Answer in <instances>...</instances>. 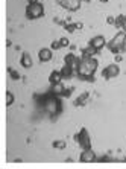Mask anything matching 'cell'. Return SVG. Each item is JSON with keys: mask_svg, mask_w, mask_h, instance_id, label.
Returning a JSON list of instances; mask_svg holds the SVG:
<instances>
[{"mask_svg": "<svg viewBox=\"0 0 126 169\" xmlns=\"http://www.w3.org/2000/svg\"><path fill=\"white\" fill-rule=\"evenodd\" d=\"M97 66H99V63H97L96 58H93V56H82V59L79 61L78 69H76L78 76L81 79H90V81H93V75L97 70Z\"/></svg>", "mask_w": 126, "mask_h": 169, "instance_id": "1", "label": "cell"}, {"mask_svg": "<svg viewBox=\"0 0 126 169\" xmlns=\"http://www.w3.org/2000/svg\"><path fill=\"white\" fill-rule=\"evenodd\" d=\"M107 46H108V49L112 54L123 52L125 50V46H126V32L125 31H120L109 43H107Z\"/></svg>", "mask_w": 126, "mask_h": 169, "instance_id": "2", "label": "cell"}, {"mask_svg": "<svg viewBox=\"0 0 126 169\" xmlns=\"http://www.w3.org/2000/svg\"><path fill=\"white\" fill-rule=\"evenodd\" d=\"M44 108L50 113V116L55 119V117H56V114H59V113H61L62 105H61V101H59L55 94L50 93V96H47V98L44 99Z\"/></svg>", "mask_w": 126, "mask_h": 169, "instance_id": "3", "label": "cell"}, {"mask_svg": "<svg viewBox=\"0 0 126 169\" xmlns=\"http://www.w3.org/2000/svg\"><path fill=\"white\" fill-rule=\"evenodd\" d=\"M44 15V6L36 2V3H29L26 6V17L29 20H35V19H40Z\"/></svg>", "mask_w": 126, "mask_h": 169, "instance_id": "4", "label": "cell"}, {"mask_svg": "<svg viewBox=\"0 0 126 169\" xmlns=\"http://www.w3.org/2000/svg\"><path fill=\"white\" fill-rule=\"evenodd\" d=\"M74 140H78V143L84 148V150H88L91 148V142H90V136H88V131L85 128H82L79 134L74 136Z\"/></svg>", "mask_w": 126, "mask_h": 169, "instance_id": "5", "label": "cell"}, {"mask_svg": "<svg viewBox=\"0 0 126 169\" xmlns=\"http://www.w3.org/2000/svg\"><path fill=\"white\" fill-rule=\"evenodd\" d=\"M119 73H120V67H119L117 64H109V66H107V67L103 69L102 76H103L105 79H109V78H116Z\"/></svg>", "mask_w": 126, "mask_h": 169, "instance_id": "6", "label": "cell"}, {"mask_svg": "<svg viewBox=\"0 0 126 169\" xmlns=\"http://www.w3.org/2000/svg\"><path fill=\"white\" fill-rule=\"evenodd\" d=\"M79 160H81L82 163H93V162H96V160H97V157H96L94 151L91 150V148H88V150H84L82 152H81Z\"/></svg>", "mask_w": 126, "mask_h": 169, "instance_id": "7", "label": "cell"}, {"mask_svg": "<svg viewBox=\"0 0 126 169\" xmlns=\"http://www.w3.org/2000/svg\"><path fill=\"white\" fill-rule=\"evenodd\" d=\"M90 46H93L94 49H97V50H100V49H103L105 46H107V40L103 35H97V37H93L90 40Z\"/></svg>", "mask_w": 126, "mask_h": 169, "instance_id": "8", "label": "cell"}, {"mask_svg": "<svg viewBox=\"0 0 126 169\" xmlns=\"http://www.w3.org/2000/svg\"><path fill=\"white\" fill-rule=\"evenodd\" d=\"M59 5H62L69 11H76L81 6V0H59Z\"/></svg>", "mask_w": 126, "mask_h": 169, "instance_id": "9", "label": "cell"}, {"mask_svg": "<svg viewBox=\"0 0 126 169\" xmlns=\"http://www.w3.org/2000/svg\"><path fill=\"white\" fill-rule=\"evenodd\" d=\"M38 59H40L41 63H47V61H50V59H52V49H49V47H43V49H40V52H38Z\"/></svg>", "mask_w": 126, "mask_h": 169, "instance_id": "10", "label": "cell"}, {"mask_svg": "<svg viewBox=\"0 0 126 169\" xmlns=\"http://www.w3.org/2000/svg\"><path fill=\"white\" fill-rule=\"evenodd\" d=\"M20 64L24 67V69H31L32 67V58L29 54H23L21 58H20Z\"/></svg>", "mask_w": 126, "mask_h": 169, "instance_id": "11", "label": "cell"}, {"mask_svg": "<svg viewBox=\"0 0 126 169\" xmlns=\"http://www.w3.org/2000/svg\"><path fill=\"white\" fill-rule=\"evenodd\" d=\"M64 92H65V89H64V85H62L61 82L53 84V85H52V89H50V93L55 94V96H62Z\"/></svg>", "mask_w": 126, "mask_h": 169, "instance_id": "12", "label": "cell"}, {"mask_svg": "<svg viewBox=\"0 0 126 169\" xmlns=\"http://www.w3.org/2000/svg\"><path fill=\"white\" fill-rule=\"evenodd\" d=\"M61 79H62V73L61 72H58V70H53L50 76H49V82L53 85V84H58V82H61Z\"/></svg>", "mask_w": 126, "mask_h": 169, "instance_id": "13", "label": "cell"}, {"mask_svg": "<svg viewBox=\"0 0 126 169\" xmlns=\"http://www.w3.org/2000/svg\"><path fill=\"white\" fill-rule=\"evenodd\" d=\"M61 73H62V78L69 79V78H72V76H73V73H74V69H73L72 66H67V64H64V67L61 69Z\"/></svg>", "mask_w": 126, "mask_h": 169, "instance_id": "14", "label": "cell"}, {"mask_svg": "<svg viewBox=\"0 0 126 169\" xmlns=\"http://www.w3.org/2000/svg\"><path fill=\"white\" fill-rule=\"evenodd\" d=\"M97 52H99V50H97V49H94L93 46H88L87 49H82V55H84V56H94Z\"/></svg>", "mask_w": 126, "mask_h": 169, "instance_id": "15", "label": "cell"}, {"mask_svg": "<svg viewBox=\"0 0 126 169\" xmlns=\"http://www.w3.org/2000/svg\"><path fill=\"white\" fill-rule=\"evenodd\" d=\"M87 98H88V93H82L81 96H79V98H78V99H76V101H74V105H76V107L82 105V104L87 101Z\"/></svg>", "mask_w": 126, "mask_h": 169, "instance_id": "16", "label": "cell"}, {"mask_svg": "<svg viewBox=\"0 0 126 169\" xmlns=\"http://www.w3.org/2000/svg\"><path fill=\"white\" fill-rule=\"evenodd\" d=\"M12 104H14V94L11 93V92H6V105L9 107Z\"/></svg>", "mask_w": 126, "mask_h": 169, "instance_id": "17", "label": "cell"}, {"mask_svg": "<svg viewBox=\"0 0 126 169\" xmlns=\"http://www.w3.org/2000/svg\"><path fill=\"white\" fill-rule=\"evenodd\" d=\"M53 146L58 148V150H64V148H65V142H64V140H55Z\"/></svg>", "mask_w": 126, "mask_h": 169, "instance_id": "18", "label": "cell"}, {"mask_svg": "<svg viewBox=\"0 0 126 169\" xmlns=\"http://www.w3.org/2000/svg\"><path fill=\"white\" fill-rule=\"evenodd\" d=\"M58 41H59V44H61V47H67V46H70V41H69V38H67V37L59 38Z\"/></svg>", "mask_w": 126, "mask_h": 169, "instance_id": "19", "label": "cell"}, {"mask_svg": "<svg viewBox=\"0 0 126 169\" xmlns=\"http://www.w3.org/2000/svg\"><path fill=\"white\" fill-rule=\"evenodd\" d=\"M123 21H125V15H119V17L116 19V24H114V26L122 28V26H123Z\"/></svg>", "mask_w": 126, "mask_h": 169, "instance_id": "20", "label": "cell"}, {"mask_svg": "<svg viewBox=\"0 0 126 169\" xmlns=\"http://www.w3.org/2000/svg\"><path fill=\"white\" fill-rule=\"evenodd\" d=\"M9 73H11V78H12V79H15V81L20 79V75H18L17 70H11V69H9Z\"/></svg>", "mask_w": 126, "mask_h": 169, "instance_id": "21", "label": "cell"}, {"mask_svg": "<svg viewBox=\"0 0 126 169\" xmlns=\"http://www.w3.org/2000/svg\"><path fill=\"white\" fill-rule=\"evenodd\" d=\"M50 49H52V50L61 49V44H59V41H53V43H52V46H50Z\"/></svg>", "mask_w": 126, "mask_h": 169, "instance_id": "22", "label": "cell"}, {"mask_svg": "<svg viewBox=\"0 0 126 169\" xmlns=\"http://www.w3.org/2000/svg\"><path fill=\"white\" fill-rule=\"evenodd\" d=\"M107 21H108V24H116V19L114 17H108Z\"/></svg>", "mask_w": 126, "mask_h": 169, "instance_id": "23", "label": "cell"}, {"mask_svg": "<svg viewBox=\"0 0 126 169\" xmlns=\"http://www.w3.org/2000/svg\"><path fill=\"white\" fill-rule=\"evenodd\" d=\"M70 93H72V89H67V90L64 92V94H62V96H70Z\"/></svg>", "mask_w": 126, "mask_h": 169, "instance_id": "24", "label": "cell"}, {"mask_svg": "<svg viewBox=\"0 0 126 169\" xmlns=\"http://www.w3.org/2000/svg\"><path fill=\"white\" fill-rule=\"evenodd\" d=\"M116 61H122V56L119 55V54H116Z\"/></svg>", "mask_w": 126, "mask_h": 169, "instance_id": "25", "label": "cell"}, {"mask_svg": "<svg viewBox=\"0 0 126 169\" xmlns=\"http://www.w3.org/2000/svg\"><path fill=\"white\" fill-rule=\"evenodd\" d=\"M76 29H82V23H76Z\"/></svg>", "mask_w": 126, "mask_h": 169, "instance_id": "26", "label": "cell"}, {"mask_svg": "<svg viewBox=\"0 0 126 169\" xmlns=\"http://www.w3.org/2000/svg\"><path fill=\"white\" fill-rule=\"evenodd\" d=\"M122 28H123V31L126 32V15H125V21H123V26H122Z\"/></svg>", "mask_w": 126, "mask_h": 169, "instance_id": "27", "label": "cell"}, {"mask_svg": "<svg viewBox=\"0 0 126 169\" xmlns=\"http://www.w3.org/2000/svg\"><path fill=\"white\" fill-rule=\"evenodd\" d=\"M38 0H29V3H36Z\"/></svg>", "mask_w": 126, "mask_h": 169, "instance_id": "28", "label": "cell"}, {"mask_svg": "<svg viewBox=\"0 0 126 169\" xmlns=\"http://www.w3.org/2000/svg\"><path fill=\"white\" fill-rule=\"evenodd\" d=\"M100 2H102V3H107V2H108V0H100Z\"/></svg>", "mask_w": 126, "mask_h": 169, "instance_id": "29", "label": "cell"}]
</instances>
